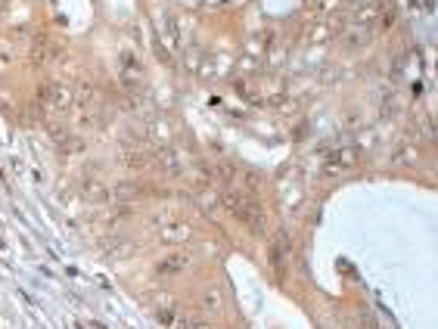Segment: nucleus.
Wrapping results in <instances>:
<instances>
[{"mask_svg": "<svg viewBox=\"0 0 438 329\" xmlns=\"http://www.w3.org/2000/svg\"><path fill=\"white\" fill-rule=\"evenodd\" d=\"M221 202L227 205V211L234 214L236 220H243L252 233H264V208L252 193L236 190V186H227V190L221 193Z\"/></svg>", "mask_w": 438, "mask_h": 329, "instance_id": "f257e3e1", "label": "nucleus"}, {"mask_svg": "<svg viewBox=\"0 0 438 329\" xmlns=\"http://www.w3.org/2000/svg\"><path fill=\"white\" fill-rule=\"evenodd\" d=\"M38 99H41V106L50 115H59V112H65L72 106V90L65 84H44Z\"/></svg>", "mask_w": 438, "mask_h": 329, "instance_id": "f03ea898", "label": "nucleus"}, {"mask_svg": "<svg viewBox=\"0 0 438 329\" xmlns=\"http://www.w3.org/2000/svg\"><path fill=\"white\" fill-rule=\"evenodd\" d=\"M199 307H202V314H209V317H218V314H224V307H227V298H224V292L218 286H205V289H199Z\"/></svg>", "mask_w": 438, "mask_h": 329, "instance_id": "7ed1b4c3", "label": "nucleus"}, {"mask_svg": "<svg viewBox=\"0 0 438 329\" xmlns=\"http://www.w3.org/2000/svg\"><path fill=\"white\" fill-rule=\"evenodd\" d=\"M357 162V150H351V146H342V150H336L333 156L327 159V174H339V171H348L351 165Z\"/></svg>", "mask_w": 438, "mask_h": 329, "instance_id": "20e7f679", "label": "nucleus"}, {"mask_svg": "<svg viewBox=\"0 0 438 329\" xmlns=\"http://www.w3.org/2000/svg\"><path fill=\"white\" fill-rule=\"evenodd\" d=\"M286 261H289V239L286 233H280L277 236V243L270 246V264H274V271L283 277V271H286Z\"/></svg>", "mask_w": 438, "mask_h": 329, "instance_id": "39448f33", "label": "nucleus"}, {"mask_svg": "<svg viewBox=\"0 0 438 329\" xmlns=\"http://www.w3.org/2000/svg\"><path fill=\"white\" fill-rule=\"evenodd\" d=\"M156 162L162 165L165 174H184V159H181V152L177 150H162L156 156Z\"/></svg>", "mask_w": 438, "mask_h": 329, "instance_id": "423d86ee", "label": "nucleus"}, {"mask_svg": "<svg viewBox=\"0 0 438 329\" xmlns=\"http://www.w3.org/2000/svg\"><path fill=\"white\" fill-rule=\"evenodd\" d=\"M31 56H35L38 65H47V63H53V59L59 56V44H53V41H38Z\"/></svg>", "mask_w": 438, "mask_h": 329, "instance_id": "0eeeda50", "label": "nucleus"}, {"mask_svg": "<svg viewBox=\"0 0 438 329\" xmlns=\"http://www.w3.org/2000/svg\"><path fill=\"white\" fill-rule=\"evenodd\" d=\"M187 264H190L187 255H168L165 261H159L156 271L159 273H184V271H187Z\"/></svg>", "mask_w": 438, "mask_h": 329, "instance_id": "6e6552de", "label": "nucleus"}, {"mask_svg": "<svg viewBox=\"0 0 438 329\" xmlns=\"http://www.w3.org/2000/svg\"><path fill=\"white\" fill-rule=\"evenodd\" d=\"M159 236H162V243H187V239H190V227L187 224H171V227H165Z\"/></svg>", "mask_w": 438, "mask_h": 329, "instance_id": "1a4fd4ad", "label": "nucleus"}, {"mask_svg": "<svg viewBox=\"0 0 438 329\" xmlns=\"http://www.w3.org/2000/svg\"><path fill=\"white\" fill-rule=\"evenodd\" d=\"M171 329H215V323L205 317H175Z\"/></svg>", "mask_w": 438, "mask_h": 329, "instance_id": "9d476101", "label": "nucleus"}, {"mask_svg": "<svg viewBox=\"0 0 438 329\" xmlns=\"http://www.w3.org/2000/svg\"><path fill=\"white\" fill-rule=\"evenodd\" d=\"M361 329H376V326L370 323V320H361Z\"/></svg>", "mask_w": 438, "mask_h": 329, "instance_id": "9b49d317", "label": "nucleus"}]
</instances>
